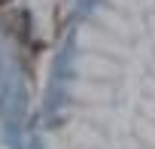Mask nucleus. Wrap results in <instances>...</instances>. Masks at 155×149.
<instances>
[{"label": "nucleus", "mask_w": 155, "mask_h": 149, "mask_svg": "<svg viewBox=\"0 0 155 149\" xmlns=\"http://www.w3.org/2000/svg\"><path fill=\"white\" fill-rule=\"evenodd\" d=\"M6 3H9V0H0V6H6Z\"/></svg>", "instance_id": "nucleus-2"}, {"label": "nucleus", "mask_w": 155, "mask_h": 149, "mask_svg": "<svg viewBox=\"0 0 155 149\" xmlns=\"http://www.w3.org/2000/svg\"><path fill=\"white\" fill-rule=\"evenodd\" d=\"M28 28H31L28 12H12V18H9V31H12L18 40H25V37H28Z\"/></svg>", "instance_id": "nucleus-1"}]
</instances>
